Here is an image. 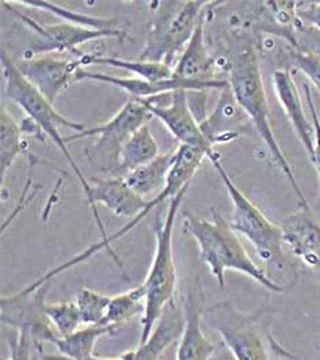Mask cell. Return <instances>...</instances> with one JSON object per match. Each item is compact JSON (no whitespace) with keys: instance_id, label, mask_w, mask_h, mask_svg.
<instances>
[{"instance_id":"1","label":"cell","mask_w":320,"mask_h":360,"mask_svg":"<svg viewBox=\"0 0 320 360\" xmlns=\"http://www.w3.org/2000/svg\"><path fill=\"white\" fill-rule=\"evenodd\" d=\"M227 69V82L233 90L238 105L249 117L255 131L262 138L275 164L279 167L286 179L289 180L293 190L298 195L301 207H308V202L298 186L290 164L275 138L257 51L255 44L248 37H239L233 44Z\"/></svg>"},{"instance_id":"2","label":"cell","mask_w":320,"mask_h":360,"mask_svg":"<svg viewBox=\"0 0 320 360\" xmlns=\"http://www.w3.org/2000/svg\"><path fill=\"white\" fill-rule=\"evenodd\" d=\"M183 217L186 231L191 234L200 246L203 263L209 267L222 289L226 286V272L236 271L255 279L269 292H285L279 283L272 281L250 259L230 223L217 210H212L210 220L197 217L191 212H184Z\"/></svg>"},{"instance_id":"3","label":"cell","mask_w":320,"mask_h":360,"mask_svg":"<svg viewBox=\"0 0 320 360\" xmlns=\"http://www.w3.org/2000/svg\"><path fill=\"white\" fill-rule=\"evenodd\" d=\"M188 186L190 184L181 188L174 198L169 200L165 219L155 220V252L145 282L142 283L145 289L146 301L145 314L142 316L141 344H143L150 337L165 308L174 302L177 285V274L174 260V231L176 217Z\"/></svg>"},{"instance_id":"4","label":"cell","mask_w":320,"mask_h":360,"mask_svg":"<svg viewBox=\"0 0 320 360\" xmlns=\"http://www.w3.org/2000/svg\"><path fill=\"white\" fill-rule=\"evenodd\" d=\"M1 70L4 77V96L8 101L14 102L17 106H20L27 113V117L34 121L39 125V128L43 131V134L53 139V142L58 146L59 150L63 153L69 165L75 171V175L80 181V186L87 200L89 188H91L89 180L79 168L76 160L72 157L70 151L66 146L65 136H62L59 131V128H68V129H72L75 134H77L84 131L87 127L82 122L69 120L57 112L54 105L49 102L46 96L37 90L30 80H27V77L18 69L17 62L13 60L4 50L1 51Z\"/></svg>"},{"instance_id":"5","label":"cell","mask_w":320,"mask_h":360,"mask_svg":"<svg viewBox=\"0 0 320 360\" xmlns=\"http://www.w3.org/2000/svg\"><path fill=\"white\" fill-rule=\"evenodd\" d=\"M210 1H153V20L139 60L175 66Z\"/></svg>"},{"instance_id":"6","label":"cell","mask_w":320,"mask_h":360,"mask_svg":"<svg viewBox=\"0 0 320 360\" xmlns=\"http://www.w3.org/2000/svg\"><path fill=\"white\" fill-rule=\"evenodd\" d=\"M177 150V158H176L175 167L172 169V172L169 174V178H168V183L165 186V188L158 194L155 195L154 198H151L147 204L145 210H142L138 216H135L134 219H131L124 227H121L116 234L108 237L105 240H99L98 243H94L91 245L88 249L80 252L79 255H76L75 257H72L70 260L62 263L57 266L56 269L46 272L43 276H40L39 279H36L33 283H30L28 286H25L24 289L27 292H33V290H37L39 288L44 286L46 283L49 282H53V279L62 274L63 271L70 270L73 269L75 266H79L80 263H84L86 260H88L89 257H92L95 253H98L99 250L105 249L108 250V253L113 257V260L116 262L117 266L122 270L124 275H125V271L124 267L120 262V259L115 255V250L112 248V243L115 240H120L121 237H124L125 234H128L129 231H132L146 216L154 210V208H158L164 201L167 200H171L174 198L176 194L184 188L187 184H190V180L196 175V172L198 171V168L201 167V162L206 157V153L203 149H198V148H193V146H184V145H179V148L176 149Z\"/></svg>"},{"instance_id":"7","label":"cell","mask_w":320,"mask_h":360,"mask_svg":"<svg viewBox=\"0 0 320 360\" xmlns=\"http://www.w3.org/2000/svg\"><path fill=\"white\" fill-rule=\"evenodd\" d=\"M151 119L153 116L147 110L143 99L129 98L110 120L65 136V141L68 143L83 138L99 136L98 141L88 146L86 150L88 161L95 169L108 174L109 176H120L118 164L125 142Z\"/></svg>"},{"instance_id":"8","label":"cell","mask_w":320,"mask_h":360,"mask_svg":"<svg viewBox=\"0 0 320 360\" xmlns=\"http://www.w3.org/2000/svg\"><path fill=\"white\" fill-rule=\"evenodd\" d=\"M222 178L233 201V216L230 226L235 233L249 240L260 260L268 269L281 266L283 259V234L279 226L269 221L246 194L235 184L226 168L222 165L219 153L209 160Z\"/></svg>"},{"instance_id":"9","label":"cell","mask_w":320,"mask_h":360,"mask_svg":"<svg viewBox=\"0 0 320 360\" xmlns=\"http://www.w3.org/2000/svg\"><path fill=\"white\" fill-rule=\"evenodd\" d=\"M205 321L220 334L235 360H271L264 341L271 334L262 316L243 315L224 301L209 307Z\"/></svg>"},{"instance_id":"10","label":"cell","mask_w":320,"mask_h":360,"mask_svg":"<svg viewBox=\"0 0 320 360\" xmlns=\"http://www.w3.org/2000/svg\"><path fill=\"white\" fill-rule=\"evenodd\" d=\"M4 7H7L28 30L36 34V40L30 43L25 54V60H30L34 56H43L49 53H65L72 51L82 58L84 54L79 50L80 46L88 41L105 39V37H117L124 39L127 33L122 30H99L84 28L68 22H60L54 25H43L18 11L10 1H1Z\"/></svg>"},{"instance_id":"11","label":"cell","mask_w":320,"mask_h":360,"mask_svg":"<svg viewBox=\"0 0 320 360\" xmlns=\"http://www.w3.org/2000/svg\"><path fill=\"white\" fill-rule=\"evenodd\" d=\"M50 283L33 292L23 289L15 295L0 299V321L3 326L13 330L27 331L41 349L46 342L56 344L60 338L46 312V293Z\"/></svg>"},{"instance_id":"12","label":"cell","mask_w":320,"mask_h":360,"mask_svg":"<svg viewBox=\"0 0 320 360\" xmlns=\"http://www.w3.org/2000/svg\"><path fill=\"white\" fill-rule=\"evenodd\" d=\"M162 96L164 95L143 99L150 115L167 127L179 145L203 149L207 160L215 157L217 151L205 138L200 122L190 108L188 91H174L167 94L164 99Z\"/></svg>"},{"instance_id":"13","label":"cell","mask_w":320,"mask_h":360,"mask_svg":"<svg viewBox=\"0 0 320 360\" xmlns=\"http://www.w3.org/2000/svg\"><path fill=\"white\" fill-rule=\"evenodd\" d=\"M89 195L87 202L89 210L92 212L98 229L101 231L102 240H106L105 226L99 217V212L96 210L98 204L105 205L112 210L118 217H135L145 210L148 201L142 195H139L135 190L129 187L124 176H108V178H91L89 179Z\"/></svg>"},{"instance_id":"14","label":"cell","mask_w":320,"mask_h":360,"mask_svg":"<svg viewBox=\"0 0 320 360\" xmlns=\"http://www.w3.org/2000/svg\"><path fill=\"white\" fill-rule=\"evenodd\" d=\"M98 82V83H105L110 84L113 87H117L120 90L127 92L131 98L135 99H148L154 96H160L164 94H169L177 90H186L188 92L193 91H209V90H224L229 87L227 80H215L209 83H203V82H191V80H181V79H169L164 82H148L139 77H118V76H110V75H103V73H95L89 72L87 69L82 68L79 69L76 75V83L79 82Z\"/></svg>"},{"instance_id":"15","label":"cell","mask_w":320,"mask_h":360,"mask_svg":"<svg viewBox=\"0 0 320 360\" xmlns=\"http://www.w3.org/2000/svg\"><path fill=\"white\" fill-rule=\"evenodd\" d=\"M21 73L54 105L59 95L76 83L79 69L84 68L82 58L59 60L50 56L33 57L17 62Z\"/></svg>"},{"instance_id":"16","label":"cell","mask_w":320,"mask_h":360,"mask_svg":"<svg viewBox=\"0 0 320 360\" xmlns=\"http://www.w3.org/2000/svg\"><path fill=\"white\" fill-rule=\"evenodd\" d=\"M283 245L305 266L320 270V224L309 207L289 214L282 221Z\"/></svg>"},{"instance_id":"17","label":"cell","mask_w":320,"mask_h":360,"mask_svg":"<svg viewBox=\"0 0 320 360\" xmlns=\"http://www.w3.org/2000/svg\"><path fill=\"white\" fill-rule=\"evenodd\" d=\"M250 124L252 122L249 117L238 105L233 90L229 86L220 91V98L215 109L200 124V127L207 142L215 146L230 143L236 138L242 136L246 134Z\"/></svg>"},{"instance_id":"18","label":"cell","mask_w":320,"mask_h":360,"mask_svg":"<svg viewBox=\"0 0 320 360\" xmlns=\"http://www.w3.org/2000/svg\"><path fill=\"white\" fill-rule=\"evenodd\" d=\"M201 286L196 282L187 292L184 301L186 326L176 352V360H210L216 354L217 347L203 331L201 318Z\"/></svg>"},{"instance_id":"19","label":"cell","mask_w":320,"mask_h":360,"mask_svg":"<svg viewBox=\"0 0 320 360\" xmlns=\"http://www.w3.org/2000/svg\"><path fill=\"white\" fill-rule=\"evenodd\" d=\"M272 83L276 98L288 120L311 158L315 148V129L312 120L309 121L307 117L300 92L297 90L295 82L293 80L290 70L283 68L275 70L272 75Z\"/></svg>"},{"instance_id":"20","label":"cell","mask_w":320,"mask_h":360,"mask_svg":"<svg viewBox=\"0 0 320 360\" xmlns=\"http://www.w3.org/2000/svg\"><path fill=\"white\" fill-rule=\"evenodd\" d=\"M210 3H209V6H210ZM209 6L206 7L191 40L183 50L181 56L176 60L175 66H174V77L175 79L203 82V83L220 80V79L215 77L217 60L209 53L207 46L205 43V24L207 20Z\"/></svg>"},{"instance_id":"21","label":"cell","mask_w":320,"mask_h":360,"mask_svg":"<svg viewBox=\"0 0 320 360\" xmlns=\"http://www.w3.org/2000/svg\"><path fill=\"white\" fill-rule=\"evenodd\" d=\"M186 326L184 314L176 307L175 301L171 302L150 337L143 344L139 345L138 349L134 351V360H158L162 354L174 344L179 341L183 335Z\"/></svg>"},{"instance_id":"22","label":"cell","mask_w":320,"mask_h":360,"mask_svg":"<svg viewBox=\"0 0 320 360\" xmlns=\"http://www.w3.org/2000/svg\"><path fill=\"white\" fill-rule=\"evenodd\" d=\"M177 158V150L161 153L155 160L139 167L124 176L132 190H135L143 198L147 195L160 194L167 183L169 174L172 172Z\"/></svg>"},{"instance_id":"23","label":"cell","mask_w":320,"mask_h":360,"mask_svg":"<svg viewBox=\"0 0 320 360\" xmlns=\"http://www.w3.org/2000/svg\"><path fill=\"white\" fill-rule=\"evenodd\" d=\"M116 329L106 325L86 326L75 333L60 337L54 344L62 356H43L41 360H87L94 358V349L99 338L112 335Z\"/></svg>"},{"instance_id":"24","label":"cell","mask_w":320,"mask_h":360,"mask_svg":"<svg viewBox=\"0 0 320 360\" xmlns=\"http://www.w3.org/2000/svg\"><path fill=\"white\" fill-rule=\"evenodd\" d=\"M160 154L158 143L150 131V125L145 124L125 142L120 155L118 175H128L139 167L155 160Z\"/></svg>"},{"instance_id":"25","label":"cell","mask_w":320,"mask_h":360,"mask_svg":"<svg viewBox=\"0 0 320 360\" xmlns=\"http://www.w3.org/2000/svg\"><path fill=\"white\" fill-rule=\"evenodd\" d=\"M21 124L6 109L4 103L0 109V186L4 188V180L14 161L24 151Z\"/></svg>"},{"instance_id":"26","label":"cell","mask_w":320,"mask_h":360,"mask_svg":"<svg viewBox=\"0 0 320 360\" xmlns=\"http://www.w3.org/2000/svg\"><path fill=\"white\" fill-rule=\"evenodd\" d=\"M82 62H83V66L106 65L112 68H118V69L131 72L139 76V79L148 80V82H164L174 77V68L162 62L121 60L117 57H103V56H95V54H84L82 57Z\"/></svg>"},{"instance_id":"27","label":"cell","mask_w":320,"mask_h":360,"mask_svg":"<svg viewBox=\"0 0 320 360\" xmlns=\"http://www.w3.org/2000/svg\"><path fill=\"white\" fill-rule=\"evenodd\" d=\"M146 293L143 286L132 288L128 292L112 296V300L108 308L105 325L112 326L118 330L121 326L136 318L138 315L145 314Z\"/></svg>"},{"instance_id":"28","label":"cell","mask_w":320,"mask_h":360,"mask_svg":"<svg viewBox=\"0 0 320 360\" xmlns=\"http://www.w3.org/2000/svg\"><path fill=\"white\" fill-rule=\"evenodd\" d=\"M15 6H25L32 7L36 10H43L50 14H54L56 17L62 18L68 24L91 28V30H120L118 20L117 18H101V17H92L87 14H80L73 10H69L66 7L58 6L51 1H13Z\"/></svg>"},{"instance_id":"29","label":"cell","mask_w":320,"mask_h":360,"mask_svg":"<svg viewBox=\"0 0 320 360\" xmlns=\"http://www.w3.org/2000/svg\"><path fill=\"white\" fill-rule=\"evenodd\" d=\"M112 296L98 293L91 289H80L76 295V304L80 309L82 322L86 326L105 325Z\"/></svg>"},{"instance_id":"30","label":"cell","mask_w":320,"mask_h":360,"mask_svg":"<svg viewBox=\"0 0 320 360\" xmlns=\"http://www.w3.org/2000/svg\"><path fill=\"white\" fill-rule=\"evenodd\" d=\"M46 312L60 337H66L80 329L82 315L76 301H60L46 304Z\"/></svg>"},{"instance_id":"31","label":"cell","mask_w":320,"mask_h":360,"mask_svg":"<svg viewBox=\"0 0 320 360\" xmlns=\"http://www.w3.org/2000/svg\"><path fill=\"white\" fill-rule=\"evenodd\" d=\"M286 62L290 68L301 72L320 91V54L291 46L286 50Z\"/></svg>"},{"instance_id":"32","label":"cell","mask_w":320,"mask_h":360,"mask_svg":"<svg viewBox=\"0 0 320 360\" xmlns=\"http://www.w3.org/2000/svg\"><path fill=\"white\" fill-rule=\"evenodd\" d=\"M10 356L7 360H41L39 348L27 331L14 330L7 334Z\"/></svg>"},{"instance_id":"33","label":"cell","mask_w":320,"mask_h":360,"mask_svg":"<svg viewBox=\"0 0 320 360\" xmlns=\"http://www.w3.org/2000/svg\"><path fill=\"white\" fill-rule=\"evenodd\" d=\"M304 92H305V98H307V103H308V109H309V113H311V120L314 124V129H315V148H314V154L311 157V161L312 164L315 165L316 168V172H318V176L320 179V119L319 115H318V110H316V105L314 102V98H312V92L308 84H304Z\"/></svg>"},{"instance_id":"34","label":"cell","mask_w":320,"mask_h":360,"mask_svg":"<svg viewBox=\"0 0 320 360\" xmlns=\"http://www.w3.org/2000/svg\"><path fill=\"white\" fill-rule=\"evenodd\" d=\"M295 14L301 24L320 30V1L297 3Z\"/></svg>"},{"instance_id":"35","label":"cell","mask_w":320,"mask_h":360,"mask_svg":"<svg viewBox=\"0 0 320 360\" xmlns=\"http://www.w3.org/2000/svg\"><path fill=\"white\" fill-rule=\"evenodd\" d=\"M87 360H134V351H129V352L121 355L120 358H98V356H94V358Z\"/></svg>"}]
</instances>
